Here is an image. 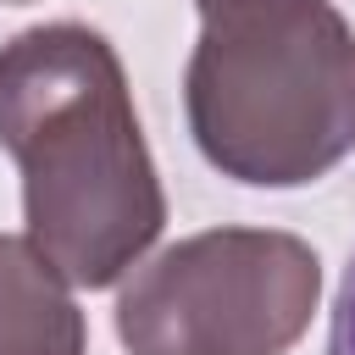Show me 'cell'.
<instances>
[{
    "label": "cell",
    "mask_w": 355,
    "mask_h": 355,
    "mask_svg": "<svg viewBox=\"0 0 355 355\" xmlns=\"http://www.w3.org/2000/svg\"><path fill=\"white\" fill-rule=\"evenodd\" d=\"M0 150L22 172L28 239L72 288L122 283L161 239V172L105 33L39 22L0 44Z\"/></svg>",
    "instance_id": "obj_1"
},
{
    "label": "cell",
    "mask_w": 355,
    "mask_h": 355,
    "mask_svg": "<svg viewBox=\"0 0 355 355\" xmlns=\"http://www.w3.org/2000/svg\"><path fill=\"white\" fill-rule=\"evenodd\" d=\"M200 155L250 189L327 178L355 144V33L333 0H205L183 67Z\"/></svg>",
    "instance_id": "obj_2"
},
{
    "label": "cell",
    "mask_w": 355,
    "mask_h": 355,
    "mask_svg": "<svg viewBox=\"0 0 355 355\" xmlns=\"http://www.w3.org/2000/svg\"><path fill=\"white\" fill-rule=\"evenodd\" d=\"M322 305V261L283 227H205L139 261L116 294L128 355H288Z\"/></svg>",
    "instance_id": "obj_3"
},
{
    "label": "cell",
    "mask_w": 355,
    "mask_h": 355,
    "mask_svg": "<svg viewBox=\"0 0 355 355\" xmlns=\"http://www.w3.org/2000/svg\"><path fill=\"white\" fill-rule=\"evenodd\" d=\"M89 327L67 272L22 233H0V355H83Z\"/></svg>",
    "instance_id": "obj_4"
},
{
    "label": "cell",
    "mask_w": 355,
    "mask_h": 355,
    "mask_svg": "<svg viewBox=\"0 0 355 355\" xmlns=\"http://www.w3.org/2000/svg\"><path fill=\"white\" fill-rule=\"evenodd\" d=\"M327 355H355V255H349V272H344L338 300H333V322H327Z\"/></svg>",
    "instance_id": "obj_5"
},
{
    "label": "cell",
    "mask_w": 355,
    "mask_h": 355,
    "mask_svg": "<svg viewBox=\"0 0 355 355\" xmlns=\"http://www.w3.org/2000/svg\"><path fill=\"white\" fill-rule=\"evenodd\" d=\"M6 6H28V0H6Z\"/></svg>",
    "instance_id": "obj_6"
},
{
    "label": "cell",
    "mask_w": 355,
    "mask_h": 355,
    "mask_svg": "<svg viewBox=\"0 0 355 355\" xmlns=\"http://www.w3.org/2000/svg\"><path fill=\"white\" fill-rule=\"evenodd\" d=\"M194 6H205V0H194Z\"/></svg>",
    "instance_id": "obj_7"
}]
</instances>
